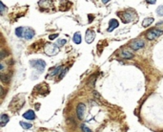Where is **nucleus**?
I'll return each mask as SVG.
<instances>
[{
    "instance_id": "1",
    "label": "nucleus",
    "mask_w": 163,
    "mask_h": 132,
    "mask_svg": "<svg viewBox=\"0 0 163 132\" xmlns=\"http://www.w3.org/2000/svg\"><path fill=\"white\" fill-rule=\"evenodd\" d=\"M44 52L48 56H55L59 53V47L57 46L55 43H51V42H47L45 45Z\"/></svg>"
},
{
    "instance_id": "2",
    "label": "nucleus",
    "mask_w": 163,
    "mask_h": 132,
    "mask_svg": "<svg viewBox=\"0 0 163 132\" xmlns=\"http://www.w3.org/2000/svg\"><path fill=\"white\" fill-rule=\"evenodd\" d=\"M30 64H31V67H34L35 69H36L37 71H39V72H42V71L45 69V67L47 66L46 62L42 60H31V61H30Z\"/></svg>"
},
{
    "instance_id": "3",
    "label": "nucleus",
    "mask_w": 163,
    "mask_h": 132,
    "mask_svg": "<svg viewBox=\"0 0 163 132\" xmlns=\"http://www.w3.org/2000/svg\"><path fill=\"white\" fill-rule=\"evenodd\" d=\"M163 35V31L162 30H159V29H152L150 31L148 32L146 34V38L149 40H153V39H156L157 38L160 36V35Z\"/></svg>"
},
{
    "instance_id": "4",
    "label": "nucleus",
    "mask_w": 163,
    "mask_h": 132,
    "mask_svg": "<svg viewBox=\"0 0 163 132\" xmlns=\"http://www.w3.org/2000/svg\"><path fill=\"white\" fill-rule=\"evenodd\" d=\"M85 110H86V105H85L84 104H81V102L76 107V114H77V117H78L80 120H82L84 118Z\"/></svg>"
},
{
    "instance_id": "5",
    "label": "nucleus",
    "mask_w": 163,
    "mask_h": 132,
    "mask_svg": "<svg viewBox=\"0 0 163 132\" xmlns=\"http://www.w3.org/2000/svg\"><path fill=\"white\" fill-rule=\"evenodd\" d=\"M144 41L143 40H135L133 41L132 43L130 44V47L132 48L133 50H139V49H141V48L144 47Z\"/></svg>"
},
{
    "instance_id": "6",
    "label": "nucleus",
    "mask_w": 163,
    "mask_h": 132,
    "mask_svg": "<svg viewBox=\"0 0 163 132\" xmlns=\"http://www.w3.org/2000/svg\"><path fill=\"white\" fill-rule=\"evenodd\" d=\"M94 38H95V33H94L93 30H87L86 32V35H85V40L87 43H92L93 41L94 40Z\"/></svg>"
},
{
    "instance_id": "7",
    "label": "nucleus",
    "mask_w": 163,
    "mask_h": 132,
    "mask_svg": "<svg viewBox=\"0 0 163 132\" xmlns=\"http://www.w3.org/2000/svg\"><path fill=\"white\" fill-rule=\"evenodd\" d=\"M34 35H35V31L31 28H25V32H24V38L29 40V39H31V38H34Z\"/></svg>"
},
{
    "instance_id": "8",
    "label": "nucleus",
    "mask_w": 163,
    "mask_h": 132,
    "mask_svg": "<svg viewBox=\"0 0 163 132\" xmlns=\"http://www.w3.org/2000/svg\"><path fill=\"white\" fill-rule=\"evenodd\" d=\"M119 26V23L116 19H111L109 22V28H108V32H113L115 29H116Z\"/></svg>"
},
{
    "instance_id": "9",
    "label": "nucleus",
    "mask_w": 163,
    "mask_h": 132,
    "mask_svg": "<svg viewBox=\"0 0 163 132\" xmlns=\"http://www.w3.org/2000/svg\"><path fill=\"white\" fill-rule=\"evenodd\" d=\"M23 117L27 120H30V121H34L35 119V113L32 111V110H28L27 112L23 114Z\"/></svg>"
},
{
    "instance_id": "10",
    "label": "nucleus",
    "mask_w": 163,
    "mask_h": 132,
    "mask_svg": "<svg viewBox=\"0 0 163 132\" xmlns=\"http://www.w3.org/2000/svg\"><path fill=\"white\" fill-rule=\"evenodd\" d=\"M10 121V118L8 115H6V114H2L1 115V117H0V126L1 127H3V126H5L8 123V122Z\"/></svg>"
},
{
    "instance_id": "11",
    "label": "nucleus",
    "mask_w": 163,
    "mask_h": 132,
    "mask_svg": "<svg viewBox=\"0 0 163 132\" xmlns=\"http://www.w3.org/2000/svg\"><path fill=\"white\" fill-rule=\"evenodd\" d=\"M121 56H122L123 58H126V60H131V58H133V57H134V54L131 53L130 51L124 50V51H122Z\"/></svg>"
},
{
    "instance_id": "12",
    "label": "nucleus",
    "mask_w": 163,
    "mask_h": 132,
    "mask_svg": "<svg viewBox=\"0 0 163 132\" xmlns=\"http://www.w3.org/2000/svg\"><path fill=\"white\" fill-rule=\"evenodd\" d=\"M72 40H74V42H75V44H80L81 43V35H80V33L79 32H77V33H75V35H74V38H72Z\"/></svg>"
},
{
    "instance_id": "13",
    "label": "nucleus",
    "mask_w": 163,
    "mask_h": 132,
    "mask_svg": "<svg viewBox=\"0 0 163 132\" xmlns=\"http://www.w3.org/2000/svg\"><path fill=\"white\" fill-rule=\"evenodd\" d=\"M62 66H57L56 68L52 70V72L50 73V76H56V75H60V73L62 72Z\"/></svg>"
},
{
    "instance_id": "14",
    "label": "nucleus",
    "mask_w": 163,
    "mask_h": 132,
    "mask_svg": "<svg viewBox=\"0 0 163 132\" xmlns=\"http://www.w3.org/2000/svg\"><path fill=\"white\" fill-rule=\"evenodd\" d=\"M154 19L153 17H147V18H145L142 22V26L143 27H148V26H150L153 22H154Z\"/></svg>"
},
{
    "instance_id": "15",
    "label": "nucleus",
    "mask_w": 163,
    "mask_h": 132,
    "mask_svg": "<svg viewBox=\"0 0 163 132\" xmlns=\"http://www.w3.org/2000/svg\"><path fill=\"white\" fill-rule=\"evenodd\" d=\"M123 17H124V20H125L126 23L132 21L133 19H134V16L131 13H123Z\"/></svg>"
},
{
    "instance_id": "16",
    "label": "nucleus",
    "mask_w": 163,
    "mask_h": 132,
    "mask_svg": "<svg viewBox=\"0 0 163 132\" xmlns=\"http://www.w3.org/2000/svg\"><path fill=\"white\" fill-rule=\"evenodd\" d=\"M24 32H25V28L23 27H18V28L15 29V35L18 36V38H21L24 35Z\"/></svg>"
},
{
    "instance_id": "17",
    "label": "nucleus",
    "mask_w": 163,
    "mask_h": 132,
    "mask_svg": "<svg viewBox=\"0 0 163 132\" xmlns=\"http://www.w3.org/2000/svg\"><path fill=\"white\" fill-rule=\"evenodd\" d=\"M20 126H22L23 128H25V129H30V128H31V127H32L31 123H25V122H20Z\"/></svg>"
},
{
    "instance_id": "18",
    "label": "nucleus",
    "mask_w": 163,
    "mask_h": 132,
    "mask_svg": "<svg viewBox=\"0 0 163 132\" xmlns=\"http://www.w3.org/2000/svg\"><path fill=\"white\" fill-rule=\"evenodd\" d=\"M67 42L66 39H59V40H57V42L55 44H56L58 47H62V46H64L65 45V43Z\"/></svg>"
},
{
    "instance_id": "19",
    "label": "nucleus",
    "mask_w": 163,
    "mask_h": 132,
    "mask_svg": "<svg viewBox=\"0 0 163 132\" xmlns=\"http://www.w3.org/2000/svg\"><path fill=\"white\" fill-rule=\"evenodd\" d=\"M157 13L159 16H163V5L162 6H159L157 9Z\"/></svg>"
},
{
    "instance_id": "20",
    "label": "nucleus",
    "mask_w": 163,
    "mask_h": 132,
    "mask_svg": "<svg viewBox=\"0 0 163 132\" xmlns=\"http://www.w3.org/2000/svg\"><path fill=\"white\" fill-rule=\"evenodd\" d=\"M1 79H2V82H9L10 78L8 77V75H4V74H2V75H1Z\"/></svg>"
},
{
    "instance_id": "21",
    "label": "nucleus",
    "mask_w": 163,
    "mask_h": 132,
    "mask_svg": "<svg viewBox=\"0 0 163 132\" xmlns=\"http://www.w3.org/2000/svg\"><path fill=\"white\" fill-rule=\"evenodd\" d=\"M81 129H82V131H83V132H93L91 129L89 128L88 126H85V124H82V126H81Z\"/></svg>"
},
{
    "instance_id": "22",
    "label": "nucleus",
    "mask_w": 163,
    "mask_h": 132,
    "mask_svg": "<svg viewBox=\"0 0 163 132\" xmlns=\"http://www.w3.org/2000/svg\"><path fill=\"white\" fill-rule=\"evenodd\" d=\"M68 72V68H66V69H64L62 71V72L60 73V75H59V77H58V79H63L64 78V76L66 75V73Z\"/></svg>"
},
{
    "instance_id": "23",
    "label": "nucleus",
    "mask_w": 163,
    "mask_h": 132,
    "mask_svg": "<svg viewBox=\"0 0 163 132\" xmlns=\"http://www.w3.org/2000/svg\"><path fill=\"white\" fill-rule=\"evenodd\" d=\"M6 56H8V53H6V52H5V50L1 51V55H0V58H1V60H3V58H5V57H6Z\"/></svg>"
},
{
    "instance_id": "24",
    "label": "nucleus",
    "mask_w": 163,
    "mask_h": 132,
    "mask_svg": "<svg viewBox=\"0 0 163 132\" xmlns=\"http://www.w3.org/2000/svg\"><path fill=\"white\" fill-rule=\"evenodd\" d=\"M5 8H6V7H5V5H4L3 3L0 4V13H1V14L4 13V10H5Z\"/></svg>"
},
{
    "instance_id": "25",
    "label": "nucleus",
    "mask_w": 163,
    "mask_h": 132,
    "mask_svg": "<svg viewBox=\"0 0 163 132\" xmlns=\"http://www.w3.org/2000/svg\"><path fill=\"white\" fill-rule=\"evenodd\" d=\"M57 36H58V35H57V34H53V35H51L50 36H49V38H50L51 40H53V39H55Z\"/></svg>"
},
{
    "instance_id": "26",
    "label": "nucleus",
    "mask_w": 163,
    "mask_h": 132,
    "mask_svg": "<svg viewBox=\"0 0 163 132\" xmlns=\"http://www.w3.org/2000/svg\"><path fill=\"white\" fill-rule=\"evenodd\" d=\"M93 94H94V96H95V98H97V99H100L101 98L100 94H98L96 91H93Z\"/></svg>"
},
{
    "instance_id": "27",
    "label": "nucleus",
    "mask_w": 163,
    "mask_h": 132,
    "mask_svg": "<svg viewBox=\"0 0 163 132\" xmlns=\"http://www.w3.org/2000/svg\"><path fill=\"white\" fill-rule=\"evenodd\" d=\"M0 70H1V71H3L4 70V64L3 63H1V64H0Z\"/></svg>"
},
{
    "instance_id": "28",
    "label": "nucleus",
    "mask_w": 163,
    "mask_h": 132,
    "mask_svg": "<svg viewBox=\"0 0 163 132\" xmlns=\"http://www.w3.org/2000/svg\"><path fill=\"white\" fill-rule=\"evenodd\" d=\"M146 2H147L148 4H154L156 3V1H154V0H153V1H146Z\"/></svg>"
},
{
    "instance_id": "29",
    "label": "nucleus",
    "mask_w": 163,
    "mask_h": 132,
    "mask_svg": "<svg viewBox=\"0 0 163 132\" xmlns=\"http://www.w3.org/2000/svg\"><path fill=\"white\" fill-rule=\"evenodd\" d=\"M39 107H40L39 104H36V105H35V108H36V109H39Z\"/></svg>"
},
{
    "instance_id": "30",
    "label": "nucleus",
    "mask_w": 163,
    "mask_h": 132,
    "mask_svg": "<svg viewBox=\"0 0 163 132\" xmlns=\"http://www.w3.org/2000/svg\"><path fill=\"white\" fill-rule=\"evenodd\" d=\"M108 2H109V0H103V3H104V4L108 3Z\"/></svg>"
}]
</instances>
